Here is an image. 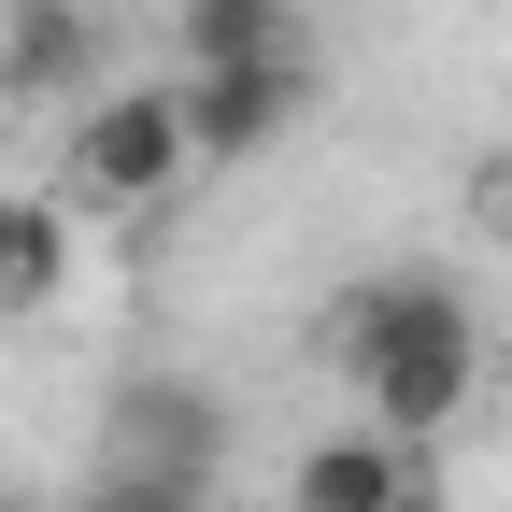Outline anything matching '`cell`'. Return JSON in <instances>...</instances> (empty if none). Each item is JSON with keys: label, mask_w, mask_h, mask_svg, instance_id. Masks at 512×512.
I'll return each instance as SVG.
<instances>
[{"label": "cell", "mask_w": 512, "mask_h": 512, "mask_svg": "<svg viewBox=\"0 0 512 512\" xmlns=\"http://www.w3.org/2000/svg\"><path fill=\"white\" fill-rule=\"evenodd\" d=\"M328 370L356 384V427H384L399 456H441V441L484 413L498 342H484V313H470L456 271L399 256V271H370V285L328 299Z\"/></svg>", "instance_id": "cell-1"}, {"label": "cell", "mask_w": 512, "mask_h": 512, "mask_svg": "<svg viewBox=\"0 0 512 512\" xmlns=\"http://www.w3.org/2000/svg\"><path fill=\"white\" fill-rule=\"evenodd\" d=\"M185 185H200V157H185L171 86H86L72 128H57V185H43V200L72 228H157Z\"/></svg>", "instance_id": "cell-2"}, {"label": "cell", "mask_w": 512, "mask_h": 512, "mask_svg": "<svg viewBox=\"0 0 512 512\" xmlns=\"http://www.w3.org/2000/svg\"><path fill=\"white\" fill-rule=\"evenodd\" d=\"M214 456H228V413L200 399V384H171V370L114 384V413H100V484L200 512V498H214Z\"/></svg>", "instance_id": "cell-3"}, {"label": "cell", "mask_w": 512, "mask_h": 512, "mask_svg": "<svg viewBox=\"0 0 512 512\" xmlns=\"http://www.w3.org/2000/svg\"><path fill=\"white\" fill-rule=\"evenodd\" d=\"M171 114H185V157L200 171H242V157H271L313 114V72H171Z\"/></svg>", "instance_id": "cell-4"}, {"label": "cell", "mask_w": 512, "mask_h": 512, "mask_svg": "<svg viewBox=\"0 0 512 512\" xmlns=\"http://www.w3.org/2000/svg\"><path fill=\"white\" fill-rule=\"evenodd\" d=\"M100 86V15L86 0H0V100L43 114V100H86Z\"/></svg>", "instance_id": "cell-5"}, {"label": "cell", "mask_w": 512, "mask_h": 512, "mask_svg": "<svg viewBox=\"0 0 512 512\" xmlns=\"http://www.w3.org/2000/svg\"><path fill=\"white\" fill-rule=\"evenodd\" d=\"M171 57L185 72H313V15L299 0H171Z\"/></svg>", "instance_id": "cell-6"}, {"label": "cell", "mask_w": 512, "mask_h": 512, "mask_svg": "<svg viewBox=\"0 0 512 512\" xmlns=\"http://www.w3.org/2000/svg\"><path fill=\"white\" fill-rule=\"evenodd\" d=\"M86 271V228L43 200V185H0V328H43Z\"/></svg>", "instance_id": "cell-7"}, {"label": "cell", "mask_w": 512, "mask_h": 512, "mask_svg": "<svg viewBox=\"0 0 512 512\" xmlns=\"http://www.w3.org/2000/svg\"><path fill=\"white\" fill-rule=\"evenodd\" d=\"M427 456H399L384 427H328V441H299V470H285V512H384Z\"/></svg>", "instance_id": "cell-8"}, {"label": "cell", "mask_w": 512, "mask_h": 512, "mask_svg": "<svg viewBox=\"0 0 512 512\" xmlns=\"http://www.w3.org/2000/svg\"><path fill=\"white\" fill-rule=\"evenodd\" d=\"M470 214H484V228H498V242H512V143H498V157H484V200H470Z\"/></svg>", "instance_id": "cell-9"}, {"label": "cell", "mask_w": 512, "mask_h": 512, "mask_svg": "<svg viewBox=\"0 0 512 512\" xmlns=\"http://www.w3.org/2000/svg\"><path fill=\"white\" fill-rule=\"evenodd\" d=\"M384 512H456V484H441V456H427V470H413L399 498H384Z\"/></svg>", "instance_id": "cell-10"}, {"label": "cell", "mask_w": 512, "mask_h": 512, "mask_svg": "<svg viewBox=\"0 0 512 512\" xmlns=\"http://www.w3.org/2000/svg\"><path fill=\"white\" fill-rule=\"evenodd\" d=\"M86 512H171V498H128V484H86Z\"/></svg>", "instance_id": "cell-11"}, {"label": "cell", "mask_w": 512, "mask_h": 512, "mask_svg": "<svg viewBox=\"0 0 512 512\" xmlns=\"http://www.w3.org/2000/svg\"><path fill=\"white\" fill-rule=\"evenodd\" d=\"M0 512H15V498H0Z\"/></svg>", "instance_id": "cell-12"}]
</instances>
